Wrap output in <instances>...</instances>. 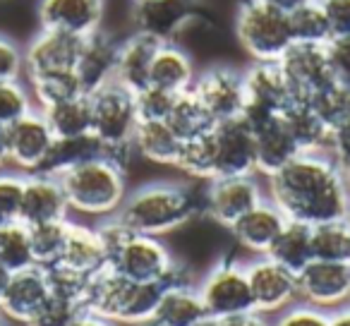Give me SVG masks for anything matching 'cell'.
<instances>
[{
	"label": "cell",
	"instance_id": "6da1fadb",
	"mask_svg": "<svg viewBox=\"0 0 350 326\" xmlns=\"http://www.w3.org/2000/svg\"><path fill=\"white\" fill-rule=\"evenodd\" d=\"M267 200L288 221L321 226L345 219L350 195L331 154H297L281 171L267 178Z\"/></svg>",
	"mask_w": 350,
	"mask_h": 326
},
{
	"label": "cell",
	"instance_id": "7a4b0ae2",
	"mask_svg": "<svg viewBox=\"0 0 350 326\" xmlns=\"http://www.w3.org/2000/svg\"><path fill=\"white\" fill-rule=\"evenodd\" d=\"M202 190L183 182H151L127 192L118 219L135 233L163 235L183 228L197 214H202Z\"/></svg>",
	"mask_w": 350,
	"mask_h": 326
},
{
	"label": "cell",
	"instance_id": "3957f363",
	"mask_svg": "<svg viewBox=\"0 0 350 326\" xmlns=\"http://www.w3.org/2000/svg\"><path fill=\"white\" fill-rule=\"evenodd\" d=\"M65 192L70 211L92 219H108L120 211L127 197L125 168L113 163L106 156H96L70 168L58 178Z\"/></svg>",
	"mask_w": 350,
	"mask_h": 326
},
{
	"label": "cell",
	"instance_id": "277c9868",
	"mask_svg": "<svg viewBox=\"0 0 350 326\" xmlns=\"http://www.w3.org/2000/svg\"><path fill=\"white\" fill-rule=\"evenodd\" d=\"M161 293V283H137L113 269H103L92 276L84 310L118 326H139L154 319Z\"/></svg>",
	"mask_w": 350,
	"mask_h": 326
},
{
	"label": "cell",
	"instance_id": "5b68a950",
	"mask_svg": "<svg viewBox=\"0 0 350 326\" xmlns=\"http://www.w3.org/2000/svg\"><path fill=\"white\" fill-rule=\"evenodd\" d=\"M89 106H92V135L101 141L103 156L127 171L135 154L132 137L139 122L135 94L118 82H111L98 92L89 94Z\"/></svg>",
	"mask_w": 350,
	"mask_h": 326
},
{
	"label": "cell",
	"instance_id": "8992f818",
	"mask_svg": "<svg viewBox=\"0 0 350 326\" xmlns=\"http://www.w3.org/2000/svg\"><path fill=\"white\" fill-rule=\"evenodd\" d=\"M120 276L137 283H161V286H173V283L192 281L190 271L173 257L165 243L154 235L132 233L127 243L118 249L108 262Z\"/></svg>",
	"mask_w": 350,
	"mask_h": 326
},
{
	"label": "cell",
	"instance_id": "52a82bcc",
	"mask_svg": "<svg viewBox=\"0 0 350 326\" xmlns=\"http://www.w3.org/2000/svg\"><path fill=\"white\" fill-rule=\"evenodd\" d=\"M238 41L254 63H278L293 46L286 12L273 10L262 0H245L235 20Z\"/></svg>",
	"mask_w": 350,
	"mask_h": 326
},
{
	"label": "cell",
	"instance_id": "ba28073f",
	"mask_svg": "<svg viewBox=\"0 0 350 326\" xmlns=\"http://www.w3.org/2000/svg\"><path fill=\"white\" fill-rule=\"evenodd\" d=\"M206 316L214 321L254 310L245 264L238 259H221L197 283Z\"/></svg>",
	"mask_w": 350,
	"mask_h": 326
},
{
	"label": "cell",
	"instance_id": "9c48e42d",
	"mask_svg": "<svg viewBox=\"0 0 350 326\" xmlns=\"http://www.w3.org/2000/svg\"><path fill=\"white\" fill-rule=\"evenodd\" d=\"M252 293L254 312L264 316H276L297 302V273L273 262L271 257H254L245 264Z\"/></svg>",
	"mask_w": 350,
	"mask_h": 326
},
{
	"label": "cell",
	"instance_id": "30bf717a",
	"mask_svg": "<svg viewBox=\"0 0 350 326\" xmlns=\"http://www.w3.org/2000/svg\"><path fill=\"white\" fill-rule=\"evenodd\" d=\"M245 82V108L243 120L250 127L267 118L281 116L295 98L283 79L276 63H254L243 72Z\"/></svg>",
	"mask_w": 350,
	"mask_h": 326
},
{
	"label": "cell",
	"instance_id": "8fae6325",
	"mask_svg": "<svg viewBox=\"0 0 350 326\" xmlns=\"http://www.w3.org/2000/svg\"><path fill=\"white\" fill-rule=\"evenodd\" d=\"M262 200L264 192L257 182V176L214 178L202 190V202H204L202 214L209 216L214 223L230 228L240 216H245Z\"/></svg>",
	"mask_w": 350,
	"mask_h": 326
},
{
	"label": "cell",
	"instance_id": "7c38bea8",
	"mask_svg": "<svg viewBox=\"0 0 350 326\" xmlns=\"http://www.w3.org/2000/svg\"><path fill=\"white\" fill-rule=\"evenodd\" d=\"M297 300L324 312L350 305V267L312 259L297 271Z\"/></svg>",
	"mask_w": 350,
	"mask_h": 326
},
{
	"label": "cell",
	"instance_id": "4fadbf2b",
	"mask_svg": "<svg viewBox=\"0 0 350 326\" xmlns=\"http://www.w3.org/2000/svg\"><path fill=\"white\" fill-rule=\"evenodd\" d=\"M276 65L295 101H312L317 94L334 84L324 46L293 44Z\"/></svg>",
	"mask_w": 350,
	"mask_h": 326
},
{
	"label": "cell",
	"instance_id": "5bb4252c",
	"mask_svg": "<svg viewBox=\"0 0 350 326\" xmlns=\"http://www.w3.org/2000/svg\"><path fill=\"white\" fill-rule=\"evenodd\" d=\"M192 94L202 101L214 122L235 120L243 116L245 108V82L243 72L228 65H214V68L197 72L192 84Z\"/></svg>",
	"mask_w": 350,
	"mask_h": 326
},
{
	"label": "cell",
	"instance_id": "9a60e30c",
	"mask_svg": "<svg viewBox=\"0 0 350 326\" xmlns=\"http://www.w3.org/2000/svg\"><path fill=\"white\" fill-rule=\"evenodd\" d=\"M211 139L216 154V178L257 176L254 132L243 118L216 122Z\"/></svg>",
	"mask_w": 350,
	"mask_h": 326
},
{
	"label": "cell",
	"instance_id": "2e32d148",
	"mask_svg": "<svg viewBox=\"0 0 350 326\" xmlns=\"http://www.w3.org/2000/svg\"><path fill=\"white\" fill-rule=\"evenodd\" d=\"M5 130H8V163L25 171L27 176L39 171L55 141V135L51 132L44 113L39 108H34L27 116H22L20 120L8 125Z\"/></svg>",
	"mask_w": 350,
	"mask_h": 326
},
{
	"label": "cell",
	"instance_id": "e0dca14e",
	"mask_svg": "<svg viewBox=\"0 0 350 326\" xmlns=\"http://www.w3.org/2000/svg\"><path fill=\"white\" fill-rule=\"evenodd\" d=\"M197 0H144L135 3V27L139 34L156 39L159 44H173V39L197 20Z\"/></svg>",
	"mask_w": 350,
	"mask_h": 326
},
{
	"label": "cell",
	"instance_id": "ac0fdd59",
	"mask_svg": "<svg viewBox=\"0 0 350 326\" xmlns=\"http://www.w3.org/2000/svg\"><path fill=\"white\" fill-rule=\"evenodd\" d=\"M82 41L84 39L65 34V31L41 29L25 49L27 77L49 72H75Z\"/></svg>",
	"mask_w": 350,
	"mask_h": 326
},
{
	"label": "cell",
	"instance_id": "d6986e66",
	"mask_svg": "<svg viewBox=\"0 0 350 326\" xmlns=\"http://www.w3.org/2000/svg\"><path fill=\"white\" fill-rule=\"evenodd\" d=\"M106 0H39L41 29H55L65 34L87 36L101 31Z\"/></svg>",
	"mask_w": 350,
	"mask_h": 326
},
{
	"label": "cell",
	"instance_id": "ffe728a7",
	"mask_svg": "<svg viewBox=\"0 0 350 326\" xmlns=\"http://www.w3.org/2000/svg\"><path fill=\"white\" fill-rule=\"evenodd\" d=\"M49 283L41 267H27L10 276L5 293L0 297V314L15 324H29L39 307L49 300Z\"/></svg>",
	"mask_w": 350,
	"mask_h": 326
},
{
	"label": "cell",
	"instance_id": "44dd1931",
	"mask_svg": "<svg viewBox=\"0 0 350 326\" xmlns=\"http://www.w3.org/2000/svg\"><path fill=\"white\" fill-rule=\"evenodd\" d=\"M70 216V206L58 178L29 173L25 176V192H22L20 221L25 226L65 221Z\"/></svg>",
	"mask_w": 350,
	"mask_h": 326
},
{
	"label": "cell",
	"instance_id": "7402d4cb",
	"mask_svg": "<svg viewBox=\"0 0 350 326\" xmlns=\"http://www.w3.org/2000/svg\"><path fill=\"white\" fill-rule=\"evenodd\" d=\"M286 216L278 209L273 202H269L264 197L257 206L247 211L245 216H240L233 226H230V233H233L235 243L243 249H247L254 257H264V254L271 249L276 235L281 233V228L286 226Z\"/></svg>",
	"mask_w": 350,
	"mask_h": 326
},
{
	"label": "cell",
	"instance_id": "603a6c76",
	"mask_svg": "<svg viewBox=\"0 0 350 326\" xmlns=\"http://www.w3.org/2000/svg\"><path fill=\"white\" fill-rule=\"evenodd\" d=\"M116 58L118 41H113L103 31H96V34L87 36L82 41V51H79L77 65H75V74H77L82 92L87 96L113 82V77H116Z\"/></svg>",
	"mask_w": 350,
	"mask_h": 326
},
{
	"label": "cell",
	"instance_id": "cb8c5ba5",
	"mask_svg": "<svg viewBox=\"0 0 350 326\" xmlns=\"http://www.w3.org/2000/svg\"><path fill=\"white\" fill-rule=\"evenodd\" d=\"M252 132H254V159H257L259 176L269 178L271 173L281 171L288 161H293L300 154L281 116H273L257 122V125H252Z\"/></svg>",
	"mask_w": 350,
	"mask_h": 326
},
{
	"label": "cell",
	"instance_id": "d4e9b609",
	"mask_svg": "<svg viewBox=\"0 0 350 326\" xmlns=\"http://www.w3.org/2000/svg\"><path fill=\"white\" fill-rule=\"evenodd\" d=\"M159 46H161L159 41L146 34H139V31L127 36L122 44H118L116 77H113V82H118L120 87H125L132 94L149 87L151 60H154Z\"/></svg>",
	"mask_w": 350,
	"mask_h": 326
},
{
	"label": "cell",
	"instance_id": "484cf974",
	"mask_svg": "<svg viewBox=\"0 0 350 326\" xmlns=\"http://www.w3.org/2000/svg\"><path fill=\"white\" fill-rule=\"evenodd\" d=\"M204 319L209 316H206L204 302L197 290V283L187 281L163 288L151 321L161 326H197Z\"/></svg>",
	"mask_w": 350,
	"mask_h": 326
},
{
	"label": "cell",
	"instance_id": "4316f807",
	"mask_svg": "<svg viewBox=\"0 0 350 326\" xmlns=\"http://www.w3.org/2000/svg\"><path fill=\"white\" fill-rule=\"evenodd\" d=\"M281 118L300 154H329L331 151L334 135L310 101H293L281 113Z\"/></svg>",
	"mask_w": 350,
	"mask_h": 326
},
{
	"label": "cell",
	"instance_id": "83f0119b",
	"mask_svg": "<svg viewBox=\"0 0 350 326\" xmlns=\"http://www.w3.org/2000/svg\"><path fill=\"white\" fill-rule=\"evenodd\" d=\"M197 79V70L192 58L175 44H161L151 60L149 87L163 89L170 94L190 92Z\"/></svg>",
	"mask_w": 350,
	"mask_h": 326
},
{
	"label": "cell",
	"instance_id": "f1b7e54d",
	"mask_svg": "<svg viewBox=\"0 0 350 326\" xmlns=\"http://www.w3.org/2000/svg\"><path fill=\"white\" fill-rule=\"evenodd\" d=\"M58 264H65V267L87 273V276H96L103 269H108V257L101 238H98L96 226L72 223L70 221L63 259Z\"/></svg>",
	"mask_w": 350,
	"mask_h": 326
},
{
	"label": "cell",
	"instance_id": "f546056e",
	"mask_svg": "<svg viewBox=\"0 0 350 326\" xmlns=\"http://www.w3.org/2000/svg\"><path fill=\"white\" fill-rule=\"evenodd\" d=\"M183 139L175 135V130L165 120H139L137 122L132 149L144 161L156 166L175 168V161L180 156Z\"/></svg>",
	"mask_w": 350,
	"mask_h": 326
},
{
	"label": "cell",
	"instance_id": "4dcf8cb0",
	"mask_svg": "<svg viewBox=\"0 0 350 326\" xmlns=\"http://www.w3.org/2000/svg\"><path fill=\"white\" fill-rule=\"evenodd\" d=\"M96 156H103V146L92 132L79 137H55L49 156L44 159V163H41V168L36 173L60 178L70 168L79 166L84 161L96 159Z\"/></svg>",
	"mask_w": 350,
	"mask_h": 326
},
{
	"label": "cell",
	"instance_id": "1f68e13d",
	"mask_svg": "<svg viewBox=\"0 0 350 326\" xmlns=\"http://www.w3.org/2000/svg\"><path fill=\"white\" fill-rule=\"evenodd\" d=\"M267 257H271L273 262L283 264L295 273L305 269L312 262V228L305 223H297V221H286Z\"/></svg>",
	"mask_w": 350,
	"mask_h": 326
},
{
	"label": "cell",
	"instance_id": "d6a6232c",
	"mask_svg": "<svg viewBox=\"0 0 350 326\" xmlns=\"http://www.w3.org/2000/svg\"><path fill=\"white\" fill-rule=\"evenodd\" d=\"M165 122L173 127L175 135L180 137L183 141L206 135V132H211L216 125L214 118L206 113V108L202 106L200 98L192 94V89L175 96L173 108H170V116Z\"/></svg>",
	"mask_w": 350,
	"mask_h": 326
},
{
	"label": "cell",
	"instance_id": "836d02e7",
	"mask_svg": "<svg viewBox=\"0 0 350 326\" xmlns=\"http://www.w3.org/2000/svg\"><path fill=\"white\" fill-rule=\"evenodd\" d=\"M55 137H79L92 132V106L89 96H77L70 101L39 108Z\"/></svg>",
	"mask_w": 350,
	"mask_h": 326
},
{
	"label": "cell",
	"instance_id": "e575fe53",
	"mask_svg": "<svg viewBox=\"0 0 350 326\" xmlns=\"http://www.w3.org/2000/svg\"><path fill=\"white\" fill-rule=\"evenodd\" d=\"M312 259L350 267V226L345 219L312 226Z\"/></svg>",
	"mask_w": 350,
	"mask_h": 326
},
{
	"label": "cell",
	"instance_id": "d590c367",
	"mask_svg": "<svg viewBox=\"0 0 350 326\" xmlns=\"http://www.w3.org/2000/svg\"><path fill=\"white\" fill-rule=\"evenodd\" d=\"M175 168L187 176L190 180L209 182L216 178V154H214V139L211 132L195 139H185L180 146V156L175 161Z\"/></svg>",
	"mask_w": 350,
	"mask_h": 326
},
{
	"label": "cell",
	"instance_id": "8d00e7d4",
	"mask_svg": "<svg viewBox=\"0 0 350 326\" xmlns=\"http://www.w3.org/2000/svg\"><path fill=\"white\" fill-rule=\"evenodd\" d=\"M29 79V92L34 98L36 108H49L55 103L70 101V98L87 96L82 92L77 74L75 72H49V74H34Z\"/></svg>",
	"mask_w": 350,
	"mask_h": 326
},
{
	"label": "cell",
	"instance_id": "74e56055",
	"mask_svg": "<svg viewBox=\"0 0 350 326\" xmlns=\"http://www.w3.org/2000/svg\"><path fill=\"white\" fill-rule=\"evenodd\" d=\"M68 228H70V219L29 226L31 254H34L36 267L49 269L63 259L65 240H68Z\"/></svg>",
	"mask_w": 350,
	"mask_h": 326
},
{
	"label": "cell",
	"instance_id": "f35d334b",
	"mask_svg": "<svg viewBox=\"0 0 350 326\" xmlns=\"http://www.w3.org/2000/svg\"><path fill=\"white\" fill-rule=\"evenodd\" d=\"M0 264L10 269L12 273L22 271L27 267H34L29 226H25L22 221L0 226Z\"/></svg>",
	"mask_w": 350,
	"mask_h": 326
},
{
	"label": "cell",
	"instance_id": "ab89813d",
	"mask_svg": "<svg viewBox=\"0 0 350 326\" xmlns=\"http://www.w3.org/2000/svg\"><path fill=\"white\" fill-rule=\"evenodd\" d=\"M291 22V34L293 44H312V46H324L331 39L329 20H326L324 10L319 3H307V5L297 8L295 12L288 15Z\"/></svg>",
	"mask_w": 350,
	"mask_h": 326
},
{
	"label": "cell",
	"instance_id": "60d3db41",
	"mask_svg": "<svg viewBox=\"0 0 350 326\" xmlns=\"http://www.w3.org/2000/svg\"><path fill=\"white\" fill-rule=\"evenodd\" d=\"M44 271H46V283H49L51 295L68 302H77V305L84 307L92 276H87L82 271H75V269L65 267V264H53V267L44 269Z\"/></svg>",
	"mask_w": 350,
	"mask_h": 326
},
{
	"label": "cell",
	"instance_id": "b9f144b4",
	"mask_svg": "<svg viewBox=\"0 0 350 326\" xmlns=\"http://www.w3.org/2000/svg\"><path fill=\"white\" fill-rule=\"evenodd\" d=\"M312 108L319 113V118L324 120V125L331 130V135H338L350 120V89L336 87L331 84L329 89H324L321 94H317L312 98Z\"/></svg>",
	"mask_w": 350,
	"mask_h": 326
},
{
	"label": "cell",
	"instance_id": "7bdbcfd3",
	"mask_svg": "<svg viewBox=\"0 0 350 326\" xmlns=\"http://www.w3.org/2000/svg\"><path fill=\"white\" fill-rule=\"evenodd\" d=\"M34 98H31L29 87L20 79H8L0 82V125L8 127L29 111H34Z\"/></svg>",
	"mask_w": 350,
	"mask_h": 326
},
{
	"label": "cell",
	"instance_id": "ee69618b",
	"mask_svg": "<svg viewBox=\"0 0 350 326\" xmlns=\"http://www.w3.org/2000/svg\"><path fill=\"white\" fill-rule=\"evenodd\" d=\"M82 312L84 307L77 305V302H68L49 295V300L39 307V312L31 316V321L27 326H72Z\"/></svg>",
	"mask_w": 350,
	"mask_h": 326
},
{
	"label": "cell",
	"instance_id": "f6af8a7d",
	"mask_svg": "<svg viewBox=\"0 0 350 326\" xmlns=\"http://www.w3.org/2000/svg\"><path fill=\"white\" fill-rule=\"evenodd\" d=\"M175 96L178 94L163 92V89L156 87H144L142 92L135 94L137 118L139 120H168Z\"/></svg>",
	"mask_w": 350,
	"mask_h": 326
},
{
	"label": "cell",
	"instance_id": "bcb514c9",
	"mask_svg": "<svg viewBox=\"0 0 350 326\" xmlns=\"http://www.w3.org/2000/svg\"><path fill=\"white\" fill-rule=\"evenodd\" d=\"M331 82L336 87L350 89V36H331L324 44Z\"/></svg>",
	"mask_w": 350,
	"mask_h": 326
},
{
	"label": "cell",
	"instance_id": "7dc6e473",
	"mask_svg": "<svg viewBox=\"0 0 350 326\" xmlns=\"http://www.w3.org/2000/svg\"><path fill=\"white\" fill-rule=\"evenodd\" d=\"M22 192H25V176L0 173V226L20 221Z\"/></svg>",
	"mask_w": 350,
	"mask_h": 326
},
{
	"label": "cell",
	"instance_id": "c3c4849f",
	"mask_svg": "<svg viewBox=\"0 0 350 326\" xmlns=\"http://www.w3.org/2000/svg\"><path fill=\"white\" fill-rule=\"evenodd\" d=\"M271 326H329V312L317 310V307L297 300L295 305L276 314Z\"/></svg>",
	"mask_w": 350,
	"mask_h": 326
},
{
	"label": "cell",
	"instance_id": "681fc988",
	"mask_svg": "<svg viewBox=\"0 0 350 326\" xmlns=\"http://www.w3.org/2000/svg\"><path fill=\"white\" fill-rule=\"evenodd\" d=\"M25 72V51L12 39L0 34V82L20 79Z\"/></svg>",
	"mask_w": 350,
	"mask_h": 326
},
{
	"label": "cell",
	"instance_id": "f907efd6",
	"mask_svg": "<svg viewBox=\"0 0 350 326\" xmlns=\"http://www.w3.org/2000/svg\"><path fill=\"white\" fill-rule=\"evenodd\" d=\"M329 20L331 36H350V0H317Z\"/></svg>",
	"mask_w": 350,
	"mask_h": 326
},
{
	"label": "cell",
	"instance_id": "816d5d0a",
	"mask_svg": "<svg viewBox=\"0 0 350 326\" xmlns=\"http://www.w3.org/2000/svg\"><path fill=\"white\" fill-rule=\"evenodd\" d=\"M331 159L336 163V171H338L340 180H343L345 190L350 195V139H338L331 146Z\"/></svg>",
	"mask_w": 350,
	"mask_h": 326
},
{
	"label": "cell",
	"instance_id": "f5cc1de1",
	"mask_svg": "<svg viewBox=\"0 0 350 326\" xmlns=\"http://www.w3.org/2000/svg\"><path fill=\"white\" fill-rule=\"evenodd\" d=\"M216 326H271V321H269L264 314H259V312L250 310V312H243V314H233V316H226V319H219Z\"/></svg>",
	"mask_w": 350,
	"mask_h": 326
},
{
	"label": "cell",
	"instance_id": "db71d44e",
	"mask_svg": "<svg viewBox=\"0 0 350 326\" xmlns=\"http://www.w3.org/2000/svg\"><path fill=\"white\" fill-rule=\"evenodd\" d=\"M262 3H267V5H271L273 10L286 12V15H291V12H295L297 8L307 5V3H314V0H262Z\"/></svg>",
	"mask_w": 350,
	"mask_h": 326
},
{
	"label": "cell",
	"instance_id": "11a10c76",
	"mask_svg": "<svg viewBox=\"0 0 350 326\" xmlns=\"http://www.w3.org/2000/svg\"><path fill=\"white\" fill-rule=\"evenodd\" d=\"M72 326H118V324H113V321H108V319H103V316L92 314V312L84 310L82 314L77 316V321H75Z\"/></svg>",
	"mask_w": 350,
	"mask_h": 326
},
{
	"label": "cell",
	"instance_id": "9f6ffc18",
	"mask_svg": "<svg viewBox=\"0 0 350 326\" xmlns=\"http://www.w3.org/2000/svg\"><path fill=\"white\" fill-rule=\"evenodd\" d=\"M329 326H350V305L329 312Z\"/></svg>",
	"mask_w": 350,
	"mask_h": 326
},
{
	"label": "cell",
	"instance_id": "6f0895ef",
	"mask_svg": "<svg viewBox=\"0 0 350 326\" xmlns=\"http://www.w3.org/2000/svg\"><path fill=\"white\" fill-rule=\"evenodd\" d=\"M8 163V130L0 125V168Z\"/></svg>",
	"mask_w": 350,
	"mask_h": 326
},
{
	"label": "cell",
	"instance_id": "680465c9",
	"mask_svg": "<svg viewBox=\"0 0 350 326\" xmlns=\"http://www.w3.org/2000/svg\"><path fill=\"white\" fill-rule=\"evenodd\" d=\"M10 276H12L10 269H5L3 264H0V297H3V293H5V288H8V283H10Z\"/></svg>",
	"mask_w": 350,
	"mask_h": 326
},
{
	"label": "cell",
	"instance_id": "91938a15",
	"mask_svg": "<svg viewBox=\"0 0 350 326\" xmlns=\"http://www.w3.org/2000/svg\"><path fill=\"white\" fill-rule=\"evenodd\" d=\"M197 326H216V321L214 319H204L202 324H197Z\"/></svg>",
	"mask_w": 350,
	"mask_h": 326
},
{
	"label": "cell",
	"instance_id": "94428289",
	"mask_svg": "<svg viewBox=\"0 0 350 326\" xmlns=\"http://www.w3.org/2000/svg\"><path fill=\"white\" fill-rule=\"evenodd\" d=\"M0 326H10V324H8V319H5L3 314H0Z\"/></svg>",
	"mask_w": 350,
	"mask_h": 326
},
{
	"label": "cell",
	"instance_id": "6125c7cd",
	"mask_svg": "<svg viewBox=\"0 0 350 326\" xmlns=\"http://www.w3.org/2000/svg\"><path fill=\"white\" fill-rule=\"evenodd\" d=\"M139 326H161V324H156V321H144V324H139Z\"/></svg>",
	"mask_w": 350,
	"mask_h": 326
},
{
	"label": "cell",
	"instance_id": "be15d7a7",
	"mask_svg": "<svg viewBox=\"0 0 350 326\" xmlns=\"http://www.w3.org/2000/svg\"><path fill=\"white\" fill-rule=\"evenodd\" d=\"M345 221H348V226H350V206H348V214H345Z\"/></svg>",
	"mask_w": 350,
	"mask_h": 326
},
{
	"label": "cell",
	"instance_id": "e7e4bbea",
	"mask_svg": "<svg viewBox=\"0 0 350 326\" xmlns=\"http://www.w3.org/2000/svg\"><path fill=\"white\" fill-rule=\"evenodd\" d=\"M132 3H144V0H132Z\"/></svg>",
	"mask_w": 350,
	"mask_h": 326
}]
</instances>
